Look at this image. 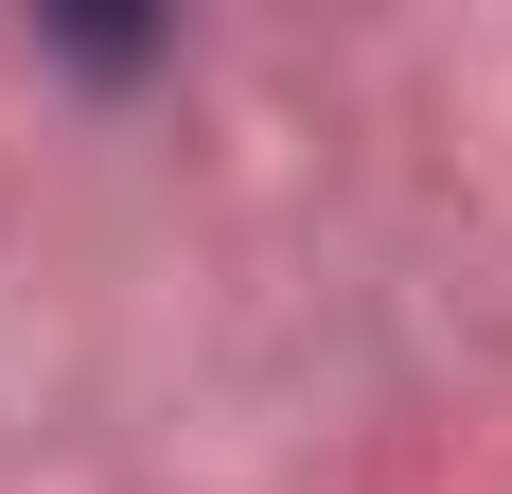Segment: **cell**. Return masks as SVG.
Here are the masks:
<instances>
[{
  "mask_svg": "<svg viewBox=\"0 0 512 494\" xmlns=\"http://www.w3.org/2000/svg\"><path fill=\"white\" fill-rule=\"evenodd\" d=\"M36 71H71V89H142V71H177V18H36Z\"/></svg>",
  "mask_w": 512,
  "mask_h": 494,
  "instance_id": "1",
  "label": "cell"
}]
</instances>
